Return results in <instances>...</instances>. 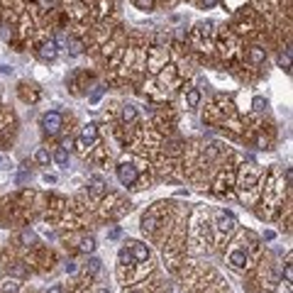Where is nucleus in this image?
Returning <instances> with one entry per match:
<instances>
[{
    "mask_svg": "<svg viewBox=\"0 0 293 293\" xmlns=\"http://www.w3.org/2000/svg\"><path fill=\"white\" fill-rule=\"evenodd\" d=\"M100 264H103L100 259H91V261H88V266H86V274H88V276H95L98 271H100Z\"/></svg>",
    "mask_w": 293,
    "mask_h": 293,
    "instance_id": "c756f323",
    "label": "nucleus"
},
{
    "mask_svg": "<svg viewBox=\"0 0 293 293\" xmlns=\"http://www.w3.org/2000/svg\"><path fill=\"white\" fill-rule=\"evenodd\" d=\"M164 205L166 203H154L144 215H142V230H144V232L154 235V232L164 225Z\"/></svg>",
    "mask_w": 293,
    "mask_h": 293,
    "instance_id": "f257e3e1",
    "label": "nucleus"
},
{
    "mask_svg": "<svg viewBox=\"0 0 293 293\" xmlns=\"http://www.w3.org/2000/svg\"><path fill=\"white\" fill-rule=\"evenodd\" d=\"M215 230H218L220 237H227L237 230V218L230 213V210H218L215 213Z\"/></svg>",
    "mask_w": 293,
    "mask_h": 293,
    "instance_id": "7ed1b4c3",
    "label": "nucleus"
},
{
    "mask_svg": "<svg viewBox=\"0 0 293 293\" xmlns=\"http://www.w3.org/2000/svg\"><path fill=\"white\" fill-rule=\"evenodd\" d=\"M112 10H115V0H95V3L91 5L93 18L98 20V22L108 20L110 15H112Z\"/></svg>",
    "mask_w": 293,
    "mask_h": 293,
    "instance_id": "0eeeda50",
    "label": "nucleus"
},
{
    "mask_svg": "<svg viewBox=\"0 0 293 293\" xmlns=\"http://www.w3.org/2000/svg\"><path fill=\"white\" fill-rule=\"evenodd\" d=\"M235 183H237V176H235V171H232V169L222 171V174L218 176V181H215V193L222 196V193H225V191H230Z\"/></svg>",
    "mask_w": 293,
    "mask_h": 293,
    "instance_id": "1a4fd4ad",
    "label": "nucleus"
},
{
    "mask_svg": "<svg viewBox=\"0 0 293 293\" xmlns=\"http://www.w3.org/2000/svg\"><path fill=\"white\" fill-rule=\"evenodd\" d=\"M103 93H105V88H103V86H95V88L88 93V103H98V100L103 98Z\"/></svg>",
    "mask_w": 293,
    "mask_h": 293,
    "instance_id": "7c9ffc66",
    "label": "nucleus"
},
{
    "mask_svg": "<svg viewBox=\"0 0 293 293\" xmlns=\"http://www.w3.org/2000/svg\"><path fill=\"white\" fill-rule=\"evenodd\" d=\"M66 49H69V54L71 56H81L83 52H86V42H83V37L69 35V39H66Z\"/></svg>",
    "mask_w": 293,
    "mask_h": 293,
    "instance_id": "4468645a",
    "label": "nucleus"
},
{
    "mask_svg": "<svg viewBox=\"0 0 293 293\" xmlns=\"http://www.w3.org/2000/svg\"><path fill=\"white\" fill-rule=\"evenodd\" d=\"M61 127H64V115L59 110H52V112H44L42 115V129H44V134L56 137L61 132Z\"/></svg>",
    "mask_w": 293,
    "mask_h": 293,
    "instance_id": "20e7f679",
    "label": "nucleus"
},
{
    "mask_svg": "<svg viewBox=\"0 0 293 293\" xmlns=\"http://www.w3.org/2000/svg\"><path fill=\"white\" fill-rule=\"evenodd\" d=\"M37 5H39V10L42 13H54L61 8V0H35Z\"/></svg>",
    "mask_w": 293,
    "mask_h": 293,
    "instance_id": "5701e85b",
    "label": "nucleus"
},
{
    "mask_svg": "<svg viewBox=\"0 0 293 293\" xmlns=\"http://www.w3.org/2000/svg\"><path fill=\"white\" fill-rule=\"evenodd\" d=\"M213 27H215V22H213V20L198 22V25L193 27V35H198V37H213Z\"/></svg>",
    "mask_w": 293,
    "mask_h": 293,
    "instance_id": "6ab92c4d",
    "label": "nucleus"
},
{
    "mask_svg": "<svg viewBox=\"0 0 293 293\" xmlns=\"http://www.w3.org/2000/svg\"><path fill=\"white\" fill-rule=\"evenodd\" d=\"M93 291H95V293H110L108 288H105V286H100V283H98V286H95V288H93Z\"/></svg>",
    "mask_w": 293,
    "mask_h": 293,
    "instance_id": "a19ab883",
    "label": "nucleus"
},
{
    "mask_svg": "<svg viewBox=\"0 0 293 293\" xmlns=\"http://www.w3.org/2000/svg\"><path fill=\"white\" fill-rule=\"evenodd\" d=\"M56 54H59V47H56L54 37H44L39 44H37V56L42 59V61H54Z\"/></svg>",
    "mask_w": 293,
    "mask_h": 293,
    "instance_id": "423d86ee",
    "label": "nucleus"
},
{
    "mask_svg": "<svg viewBox=\"0 0 293 293\" xmlns=\"http://www.w3.org/2000/svg\"><path fill=\"white\" fill-rule=\"evenodd\" d=\"M108 193V183H105V179L103 176H91L88 179V196H93V198H103Z\"/></svg>",
    "mask_w": 293,
    "mask_h": 293,
    "instance_id": "9d476101",
    "label": "nucleus"
},
{
    "mask_svg": "<svg viewBox=\"0 0 293 293\" xmlns=\"http://www.w3.org/2000/svg\"><path fill=\"white\" fill-rule=\"evenodd\" d=\"M95 247H98V244H95V237H93V235H86V237H81V242H78V252H81V254H93Z\"/></svg>",
    "mask_w": 293,
    "mask_h": 293,
    "instance_id": "a211bd4d",
    "label": "nucleus"
},
{
    "mask_svg": "<svg viewBox=\"0 0 293 293\" xmlns=\"http://www.w3.org/2000/svg\"><path fill=\"white\" fill-rule=\"evenodd\" d=\"M20 242H22V247H35L37 235L32 232V230H22V232H20Z\"/></svg>",
    "mask_w": 293,
    "mask_h": 293,
    "instance_id": "a878e982",
    "label": "nucleus"
},
{
    "mask_svg": "<svg viewBox=\"0 0 293 293\" xmlns=\"http://www.w3.org/2000/svg\"><path fill=\"white\" fill-rule=\"evenodd\" d=\"M0 169H10V162L5 157H0Z\"/></svg>",
    "mask_w": 293,
    "mask_h": 293,
    "instance_id": "ea45409f",
    "label": "nucleus"
},
{
    "mask_svg": "<svg viewBox=\"0 0 293 293\" xmlns=\"http://www.w3.org/2000/svg\"><path fill=\"white\" fill-rule=\"evenodd\" d=\"M283 278H286V283H291V281H293V266H291V254L286 256V264H283Z\"/></svg>",
    "mask_w": 293,
    "mask_h": 293,
    "instance_id": "2f4dec72",
    "label": "nucleus"
},
{
    "mask_svg": "<svg viewBox=\"0 0 293 293\" xmlns=\"http://www.w3.org/2000/svg\"><path fill=\"white\" fill-rule=\"evenodd\" d=\"M120 235H122V230H120V227H112V230L108 232V237H110V239H117Z\"/></svg>",
    "mask_w": 293,
    "mask_h": 293,
    "instance_id": "f704fd0d",
    "label": "nucleus"
},
{
    "mask_svg": "<svg viewBox=\"0 0 293 293\" xmlns=\"http://www.w3.org/2000/svg\"><path fill=\"white\" fill-rule=\"evenodd\" d=\"M139 179V171H137V166L132 164L129 159H122L120 164H117V181L122 183V186H134Z\"/></svg>",
    "mask_w": 293,
    "mask_h": 293,
    "instance_id": "39448f33",
    "label": "nucleus"
},
{
    "mask_svg": "<svg viewBox=\"0 0 293 293\" xmlns=\"http://www.w3.org/2000/svg\"><path fill=\"white\" fill-rule=\"evenodd\" d=\"M20 98L27 100V103H37L39 100V93L35 86H27V83H20Z\"/></svg>",
    "mask_w": 293,
    "mask_h": 293,
    "instance_id": "f3484780",
    "label": "nucleus"
},
{
    "mask_svg": "<svg viewBox=\"0 0 293 293\" xmlns=\"http://www.w3.org/2000/svg\"><path fill=\"white\" fill-rule=\"evenodd\" d=\"M169 64V49L162 47V44H154L146 49V66L152 73H159Z\"/></svg>",
    "mask_w": 293,
    "mask_h": 293,
    "instance_id": "f03ea898",
    "label": "nucleus"
},
{
    "mask_svg": "<svg viewBox=\"0 0 293 293\" xmlns=\"http://www.w3.org/2000/svg\"><path fill=\"white\" fill-rule=\"evenodd\" d=\"M274 237H276V232H271V230H266V232H264V239H266V242H271Z\"/></svg>",
    "mask_w": 293,
    "mask_h": 293,
    "instance_id": "58836bf2",
    "label": "nucleus"
},
{
    "mask_svg": "<svg viewBox=\"0 0 293 293\" xmlns=\"http://www.w3.org/2000/svg\"><path fill=\"white\" fill-rule=\"evenodd\" d=\"M98 127H100L98 122H88V125L83 127V132H81V137L88 139L91 144H95V142H98Z\"/></svg>",
    "mask_w": 293,
    "mask_h": 293,
    "instance_id": "aec40b11",
    "label": "nucleus"
},
{
    "mask_svg": "<svg viewBox=\"0 0 293 293\" xmlns=\"http://www.w3.org/2000/svg\"><path fill=\"white\" fill-rule=\"evenodd\" d=\"M132 3H134V8L142 10V13H152V10L157 8V0H132Z\"/></svg>",
    "mask_w": 293,
    "mask_h": 293,
    "instance_id": "bb28decb",
    "label": "nucleus"
},
{
    "mask_svg": "<svg viewBox=\"0 0 293 293\" xmlns=\"http://www.w3.org/2000/svg\"><path fill=\"white\" fill-rule=\"evenodd\" d=\"M35 162L39 166H49V162H52V154H49V149L47 146H39L35 152Z\"/></svg>",
    "mask_w": 293,
    "mask_h": 293,
    "instance_id": "412c9836",
    "label": "nucleus"
},
{
    "mask_svg": "<svg viewBox=\"0 0 293 293\" xmlns=\"http://www.w3.org/2000/svg\"><path fill=\"white\" fill-rule=\"evenodd\" d=\"M44 183H56V176L54 174H44Z\"/></svg>",
    "mask_w": 293,
    "mask_h": 293,
    "instance_id": "e433bc0d",
    "label": "nucleus"
},
{
    "mask_svg": "<svg viewBox=\"0 0 293 293\" xmlns=\"http://www.w3.org/2000/svg\"><path fill=\"white\" fill-rule=\"evenodd\" d=\"M227 261L232 264V269L242 271V269H247V264H249V254H247L244 247H237V249H232V252L227 254Z\"/></svg>",
    "mask_w": 293,
    "mask_h": 293,
    "instance_id": "6e6552de",
    "label": "nucleus"
},
{
    "mask_svg": "<svg viewBox=\"0 0 293 293\" xmlns=\"http://www.w3.org/2000/svg\"><path fill=\"white\" fill-rule=\"evenodd\" d=\"M117 256H120V264H122V266H134V264H137V261H134V256H132V249H129V247H122Z\"/></svg>",
    "mask_w": 293,
    "mask_h": 293,
    "instance_id": "393cba45",
    "label": "nucleus"
},
{
    "mask_svg": "<svg viewBox=\"0 0 293 293\" xmlns=\"http://www.w3.org/2000/svg\"><path fill=\"white\" fill-rule=\"evenodd\" d=\"M76 269H78L76 261H66V264H64V271H66V274H76Z\"/></svg>",
    "mask_w": 293,
    "mask_h": 293,
    "instance_id": "72a5a7b5",
    "label": "nucleus"
},
{
    "mask_svg": "<svg viewBox=\"0 0 293 293\" xmlns=\"http://www.w3.org/2000/svg\"><path fill=\"white\" fill-rule=\"evenodd\" d=\"M176 76H179V69L174 64H166L164 69L157 73V81H159V86H171V83H176Z\"/></svg>",
    "mask_w": 293,
    "mask_h": 293,
    "instance_id": "9b49d317",
    "label": "nucleus"
},
{
    "mask_svg": "<svg viewBox=\"0 0 293 293\" xmlns=\"http://www.w3.org/2000/svg\"><path fill=\"white\" fill-rule=\"evenodd\" d=\"M120 117H122V125L125 127H132L134 122H137V117H139V112H137V108L134 105H122V110H120Z\"/></svg>",
    "mask_w": 293,
    "mask_h": 293,
    "instance_id": "2eb2a0df",
    "label": "nucleus"
},
{
    "mask_svg": "<svg viewBox=\"0 0 293 293\" xmlns=\"http://www.w3.org/2000/svg\"><path fill=\"white\" fill-rule=\"evenodd\" d=\"M127 293H139V291H127Z\"/></svg>",
    "mask_w": 293,
    "mask_h": 293,
    "instance_id": "37998d69",
    "label": "nucleus"
},
{
    "mask_svg": "<svg viewBox=\"0 0 293 293\" xmlns=\"http://www.w3.org/2000/svg\"><path fill=\"white\" fill-rule=\"evenodd\" d=\"M52 159H54L59 166H66L69 164V149H66V146H59L54 154H52Z\"/></svg>",
    "mask_w": 293,
    "mask_h": 293,
    "instance_id": "b1692460",
    "label": "nucleus"
},
{
    "mask_svg": "<svg viewBox=\"0 0 293 293\" xmlns=\"http://www.w3.org/2000/svg\"><path fill=\"white\" fill-rule=\"evenodd\" d=\"M247 61H249L252 66H261V64L266 61V49H264L261 44H252V47L247 49Z\"/></svg>",
    "mask_w": 293,
    "mask_h": 293,
    "instance_id": "f8f14e48",
    "label": "nucleus"
},
{
    "mask_svg": "<svg viewBox=\"0 0 293 293\" xmlns=\"http://www.w3.org/2000/svg\"><path fill=\"white\" fill-rule=\"evenodd\" d=\"M252 108H254L256 112H264V110L269 108V103H266V98H261V95H256L254 100H252Z\"/></svg>",
    "mask_w": 293,
    "mask_h": 293,
    "instance_id": "c85d7f7f",
    "label": "nucleus"
},
{
    "mask_svg": "<svg viewBox=\"0 0 293 293\" xmlns=\"http://www.w3.org/2000/svg\"><path fill=\"white\" fill-rule=\"evenodd\" d=\"M18 288H20L18 278H8V281L3 283V293H18Z\"/></svg>",
    "mask_w": 293,
    "mask_h": 293,
    "instance_id": "cd10ccee",
    "label": "nucleus"
},
{
    "mask_svg": "<svg viewBox=\"0 0 293 293\" xmlns=\"http://www.w3.org/2000/svg\"><path fill=\"white\" fill-rule=\"evenodd\" d=\"M183 98H186V108H198L201 105V91L198 88H188V91H183Z\"/></svg>",
    "mask_w": 293,
    "mask_h": 293,
    "instance_id": "dca6fc26",
    "label": "nucleus"
},
{
    "mask_svg": "<svg viewBox=\"0 0 293 293\" xmlns=\"http://www.w3.org/2000/svg\"><path fill=\"white\" fill-rule=\"evenodd\" d=\"M278 66L286 69V71H291V44H286L283 52L278 54Z\"/></svg>",
    "mask_w": 293,
    "mask_h": 293,
    "instance_id": "4be33fe9",
    "label": "nucleus"
},
{
    "mask_svg": "<svg viewBox=\"0 0 293 293\" xmlns=\"http://www.w3.org/2000/svg\"><path fill=\"white\" fill-rule=\"evenodd\" d=\"M162 3H164L166 8H176V5H179L181 0H162Z\"/></svg>",
    "mask_w": 293,
    "mask_h": 293,
    "instance_id": "c9c22d12",
    "label": "nucleus"
},
{
    "mask_svg": "<svg viewBox=\"0 0 293 293\" xmlns=\"http://www.w3.org/2000/svg\"><path fill=\"white\" fill-rule=\"evenodd\" d=\"M47 293H64V286H59V283H56V286H52Z\"/></svg>",
    "mask_w": 293,
    "mask_h": 293,
    "instance_id": "4c0bfd02",
    "label": "nucleus"
},
{
    "mask_svg": "<svg viewBox=\"0 0 293 293\" xmlns=\"http://www.w3.org/2000/svg\"><path fill=\"white\" fill-rule=\"evenodd\" d=\"M10 71H13L10 66H0V73H10Z\"/></svg>",
    "mask_w": 293,
    "mask_h": 293,
    "instance_id": "79ce46f5",
    "label": "nucleus"
},
{
    "mask_svg": "<svg viewBox=\"0 0 293 293\" xmlns=\"http://www.w3.org/2000/svg\"><path fill=\"white\" fill-rule=\"evenodd\" d=\"M198 8H203V10H210V8H215V5H220V0H193Z\"/></svg>",
    "mask_w": 293,
    "mask_h": 293,
    "instance_id": "473e14b6",
    "label": "nucleus"
},
{
    "mask_svg": "<svg viewBox=\"0 0 293 293\" xmlns=\"http://www.w3.org/2000/svg\"><path fill=\"white\" fill-rule=\"evenodd\" d=\"M129 249H132V256H134L137 264H144V261H149V256H152L149 247L142 244V242H129Z\"/></svg>",
    "mask_w": 293,
    "mask_h": 293,
    "instance_id": "ddd939ff",
    "label": "nucleus"
}]
</instances>
